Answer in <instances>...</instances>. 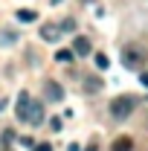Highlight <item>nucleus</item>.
Wrapping results in <instances>:
<instances>
[{
	"instance_id": "nucleus-12",
	"label": "nucleus",
	"mask_w": 148,
	"mask_h": 151,
	"mask_svg": "<svg viewBox=\"0 0 148 151\" xmlns=\"http://www.w3.org/2000/svg\"><path fill=\"white\" fill-rule=\"evenodd\" d=\"M58 29H61V32H75V20H73V18L61 20V23H58Z\"/></svg>"
},
{
	"instance_id": "nucleus-3",
	"label": "nucleus",
	"mask_w": 148,
	"mask_h": 151,
	"mask_svg": "<svg viewBox=\"0 0 148 151\" xmlns=\"http://www.w3.org/2000/svg\"><path fill=\"white\" fill-rule=\"evenodd\" d=\"M29 102H32V96L26 93V90H20L18 93V105H15V113H18L20 122H26V113H29Z\"/></svg>"
},
{
	"instance_id": "nucleus-17",
	"label": "nucleus",
	"mask_w": 148,
	"mask_h": 151,
	"mask_svg": "<svg viewBox=\"0 0 148 151\" xmlns=\"http://www.w3.org/2000/svg\"><path fill=\"white\" fill-rule=\"evenodd\" d=\"M61 125H64V122H61L58 116H55V119H52V122H50V128H52V131H61Z\"/></svg>"
},
{
	"instance_id": "nucleus-5",
	"label": "nucleus",
	"mask_w": 148,
	"mask_h": 151,
	"mask_svg": "<svg viewBox=\"0 0 148 151\" xmlns=\"http://www.w3.org/2000/svg\"><path fill=\"white\" fill-rule=\"evenodd\" d=\"M41 38H44V41H58V38H61L58 23H44V26H41Z\"/></svg>"
},
{
	"instance_id": "nucleus-4",
	"label": "nucleus",
	"mask_w": 148,
	"mask_h": 151,
	"mask_svg": "<svg viewBox=\"0 0 148 151\" xmlns=\"http://www.w3.org/2000/svg\"><path fill=\"white\" fill-rule=\"evenodd\" d=\"M41 122H44V105H41V102H29L26 125H41Z\"/></svg>"
},
{
	"instance_id": "nucleus-15",
	"label": "nucleus",
	"mask_w": 148,
	"mask_h": 151,
	"mask_svg": "<svg viewBox=\"0 0 148 151\" xmlns=\"http://www.w3.org/2000/svg\"><path fill=\"white\" fill-rule=\"evenodd\" d=\"M20 145H23V148H32L35 139H32V137H20Z\"/></svg>"
},
{
	"instance_id": "nucleus-20",
	"label": "nucleus",
	"mask_w": 148,
	"mask_h": 151,
	"mask_svg": "<svg viewBox=\"0 0 148 151\" xmlns=\"http://www.w3.org/2000/svg\"><path fill=\"white\" fill-rule=\"evenodd\" d=\"M52 3H61V0H52Z\"/></svg>"
},
{
	"instance_id": "nucleus-14",
	"label": "nucleus",
	"mask_w": 148,
	"mask_h": 151,
	"mask_svg": "<svg viewBox=\"0 0 148 151\" xmlns=\"http://www.w3.org/2000/svg\"><path fill=\"white\" fill-rule=\"evenodd\" d=\"M108 64H111V61H108V55H102V52L96 55V67H99V70H108Z\"/></svg>"
},
{
	"instance_id": "nucleus-11",
	"label": "nucleus",
	"mask_w": 148,
	"mask_h": 151,
	"mask_svg": "<svg viewBox=\"0 0 148 151\" xmlns=\"http://www.w3.org/2000/svg\"><path fill=\"white\" fill-rule=\"evenodd\" d=\"M84 90H90V93L102 90V81H99V78H87V81H84Z\"/></svg>"
},
{
	"instance_id": "nucleus-13",
	"label": "nucleus",
	"mask_w": 148,
	"mask_h": 151,
	"mask_svg": "<svg viewBox=\"0 0 148 151\" xmlns=\"http://www.w3.org/2000/svg\"><path fill=\"white\" fill-rule=\"evenodd\" d=\"M35 18H38V15L32 12V9H20V12H18V20H26V23H29V20H35Z\"/></svg>"
},
{
	"instance_id": "nucleus-19",
	"label": "nucleus",
	"mask_w": 148,
	"mask_h": 151,
	"mask_svg": "<svg viewBox=\"0 0 148 151\" xmlns=\"http://www.w3.org/2000/svg\"><path fill=\"white\" fill-rule=\"evenodd\" d=\"M67 151H81V148H78V145H70V148H67Z\"/></svg>"
},
{
	"instance_id": "nucleus-10",
	"label": "nucleus",
	"mask_w": 148,
	"mask_h": 151,
	"mask_svg": "<svg viewBox=\"0 0 148 151\" xmlns=\"http://www.w3.org/2000/svg\"><path fill=\"white\" fill-rule=\"evenodd\" d=\"M73 50H58L55 52V61H61V64H70V61H73Z\"/></svg>"
},
{
	"instance_id": "nucleus-6",
	"label": "nucleus",
	"mask_w": 148,
	"mask_h": 151,
	"mask_svg": "<svg viewBox=\"0 0 148 151\" xmlns=\"http://www.w3.org/2000/svg\"><path fill=\"white\" fill-rule=\"evenodd\" d=\"M47 99H50V102H61V99H64V90H61L58 81H47Z\"/></svg>"
},
{
	"instance_id": "nucleus-9",
	"label": "nucleus",
	"mask_w": 148,
	"mask_h": 151,
	"mask_svg": "<svg viewBox=\"0 0 148 151\" xmlns=\"http://www.w3.org/2000/svg\"><path fill=\"white\" fill-rule=\"evenodd\" d=\"M134 148V139L131 137H119V142L113 145V151H131Z\"/></svg>"
},
{
	"instance_id": "nucleus-18",
	"label": "nucleus",
	"mask_w": 148,
	"mask_h": 151,
	"mask_svg": "<svg viewBox=\"0 0 148 151\" xmlns=\"http://www.w3.org/2000/svg\"><path fill=\"white\" fill-rule=\"evenodd\" d=\"M139 81H142V84L148 87V73H142V76H139Z\"/></svg>"
},
{
	"instance_id": "nucleus-2",
	"label": "nucleus",
	"mask_w": 148,
	"mask_h": 151,
	"mask_svg": "<svg viewBox=\"0 0 148 151\" xmlns=\"http://www.w3.org/2000/svg\"><path fill=\"white\" fill-rule=\"evenodd\" d=\"M122 64H125L128 70L139 67V64H142V52H139V50H134V47H125V50H122Z\"/></svg>"
},
{
	"instance_id": "nucleus-7",
	"label": "nucleus",
	"mask_w": 148,
	"mask_h": 151,
	"mask_svg": "<svg viewBox=\"0 0 148 151\" xmlns=\"http://www.w3.org/2000/svg\"><path fill=\"white\" fill-rule=\"evenodd\" d=\"M87 52H90V41L84 35H78L73 41V55H87Z\"/></svg>"
},
{
	"instance_id": "nucleus-1",
	"label": "nucleus",
	"mask_w": 148,
	"mask_h": 151,
	"mask_svg": "<svg viewBox=\"0 0 148 151\" xmlns=\"http://www.w3.org/2000/svg\"><path fill=\"white\" fill-rule=\"evenodd\" d=\"M134 108H137V96H131V93H122V96H116V99H111V108H108V113H111L113 119H128L131 113H134Z\"/></svg>"
},
{
	"instance_id": "nucleus-8",
	"label": "nucleus",
	"mask_w": 148,
	"mask_h": 151,
	"mask_svg": "<svg viewBox=\"0 0 148 151\" xmlns=\"http://www.w3.org/2000/svg\"><path fill=\"white\" fill-rule=\"evenodd\" d=\"M18 41V32L15 29H6V32H0V47H6V44H15Z\"/></svg>"
},
{
	"instance_id": "nucleus-16",
	"label": "nucleus",
	"mask_w": 148,
	"mask_h": 151,
	"mask_svg": "<svg viewBox=\"0 0 148 151\" xmlns=\"http://www.w3.org/2000/svg\"><path fill=\"white\" fill-rule=\"evenodd\" d=\"M32 151H52L50 142H41V145H32Z\"/></svg>"
}]
</instances>
